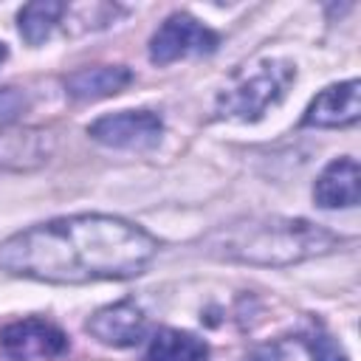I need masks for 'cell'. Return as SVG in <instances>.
Here are the masks:
<instances>
[{"label":"cell","mask_w":361,"mask_h":361,"mask_svg":"<svg viewBox=\"0 0 361 361\" xmlns=\"http://www.w3.org/2000/svg\"><path fill=\"white\" fill-rule=\"evenodd\" d=\"M158 240L113 214H73L23 228L0 243V271L51 285L138 276Z\"/></svg>","instance_id":"6da1fadb"},{"label":"cell","mask_w":361,"mask_h":361,"mask_svg":"<svg viewBox=\"0 0 361 361\" xmlns=\"http://www.w3.org/2000/svg\"><path fill=\"white\" fill-rule=\"evenodd\" d=\"M305 344H307L313 361H347V355H344V350L338 347V341H336L330 333H324L322 327L305 333Z\"/></svg>","instance_id":"5bb4252c"},{"label":"cell","mask_w":361,"mask_h":361,"mask_svg":"<svg viewBox=\"0 0 361 361\" xmlns=\"http://www.w3.org/2000/svg\"><path fill=\"white\" fill-rule=\"evenodd\" d=\"M71 347L62 327L48 319H20L0 330V353L8 361H54Z\"/></svg>","instance_id":"5b68a950"},{"label":"cell","mask_w":361,"mask_h":361,"mask_svg":"<svg viewBox=\"0 0 361 361\" xmlns=\"http://www.w3.org/2000/svg\"><path fill=\"white\" fill-rule=\"evenodd\" d=\"M248 361H282V353H279L276 347H262V350L251 353Z\"/></svg>","instance_id":"2e32d148"},{"label":"cell","mask_w":361,"mask_h":361,"mask_svg":"<svg viewBox=\"0 0 361 361\" xmlns=\"http://www.w3.org/2000/svg\"><path fill=\"white\" fill-rule=\"evenodd\" d=\"M51 155V138L45 130L23 127L0 133V166L8 169H31Z\"/></svg>","instance_id":"8fae6325"},{"label":"cell","mask_w":361,"mask_h":361,"mask_svg":"<svg viewBox=\"0 0 361 361\" xmlns=\"http://www.w3.org/2000/svg\"><path fill=\"white\" fill-rule=\"evenodd\" d=\"M130 82H133V73L124 65H93V68L73 71L65 79V87H68V96L76 102H99L121 93Z\"/></svg>","instance_id":"30bf717a"},{"label":"cell","mask_w":361,"mask_h":361,"mask_svg":"<svg viewBox=\"0 0 361 361\" xmlns=\"http://www.w3.org/2000/svg\"><path fill=\"white\" fill-rule=\"evenodd\" d=\"M217 42H220V37L209 25H203L200 20H195L186 11H175L152 34L149 59L155 65H169V62H178L183 56L212 54L217 48Z\"/></svg>","instance_id":"277c9868"},{"label":"cell","mask_w":361,"mask_h":361,"mask_svg":"<svg viewBox=\"0 0 361 361\" xmlns=\"http://www.w3.org/2000/svg\"><path fill=\"white\" fill-rule=\"evenodd\" d=\"M361 116V85L358 79H347L324 87L305 110V127H347Z\"/></svg>","instance_id":"ba28073f"},{"label":"cell","mask_w":361,"mask_h":361,"mask_svg":"<svg viewBox=\"0 0 361 361\" xmlns=\"http://www.w3.org/2000/svg\"><path fill=\"white\" fill-rule=\"evenodd\" d=\"M296 82V65L288 59H259L234 73V79L220 90L214 113L220 118L257 121L271 107H276L290 85Z\"/></svg>","instance_id":"3957f363"},{"label":"cell","mask_w":361,"mask_h":361,"mask_svg":"<svg viewBox=\"0 0 361 361\" xmlns=\"http://www.w3.org/2000/svg\"><path fill=\"white\" fill-rule=\"evenodd\" d=\"M85 327L102 344H110V347H133V344H138L144 338L147 316H144V310L135 302L121 299V302H113V305L99 307L87 319Z\"/></svg>","instance_id":"52a82bcc"},{"label":"cell","mask_w":361,"mask_h":361,"mask_svg":"<svg viewBox=\"0 0 361 361\" xmlns=\"http://www.w3.org/2000/svg\"><path fill=\"white\" fill-rule=\"evenodd\" d=\"M200 245L217 259L282 268L330 254L341 237L302 217H243L217 226Z\"/></svg>","instance_id":"7a4b0ae2"},{"label":"cell","mask_w":361,"mask_h":361,"mask_svg":"<svg viewBox=\"0 0 361 361\" xmlns=\"http://www.w3.org/2000/svg\"><path fill=\"white\" fill-rule=\"evenodd\" d=\"M313 200L322 209H350L358 203V164L344 155L324 166L313 186Z\"/></svg>","instance_id":"9c48e42d"},{"label":"cell","mask_w":361,"mask_h":361,"mask_svg":"<svg viewBox=\"0 0 361 361\" xmlns=\"http://www.w3.org/2000/svg\"><path fill=\"white\" fill-rule=\"evenodd\" d=\"M6 56H8V51H6V45L0 42V65H3V59H6Z\"/></svg>","instance_id":"e0dca14e"},{"label":"cell","mask_w":361,"mask_h":361,"mask_svg":"<svg viewBox=\"0 0 361 361\" xmlns=\"http://www.w3.org/2000/svg\"><path fill=\"white\" fill-rule=\"evenodd\" d=\"M206 355L209 344L203 338L175 327H161L144 350V361H206Z\"/></svg>","instance_id":"7c38bea8"},{"label":"cell","mask_w":361,"mask_h":361,"mask_svg":"<svg viewBox=\"0 0 361 361\" xmlns=\"http://www.w3.org/2000/svg\"><path fill=\"white\" fill-rule=\"evenodd\" d=\"M65 14V6L62 3H54V0H39V3H28L20 8L17 14V25H20V34L28 45H39L51 37V31L56 28V23L62 20Z\"/></svg>","instance_id":"4fadbf2b"},{"label":"cell","mask_w":361,"mask_h":361,"mask_svg":"<svg viewBox=\"0 0 361 361\" xmlns=\"http://www.w3.org/2000/svg\"><path fill=\"white\" fill-rule=\"evenodd\" d=\"M87 135L104 147L116 149H149L164 135V121L152 110H121L96 118Z\"/></svg>","instance_id":"8992f818"},{"label":"cell","mask_w":361,"mask_h":361,"mask_svg":"<svg viewBox=\"0 0 361 361\" xmlns=\"http://www.w3.org/2000/svg\"><path fill=\"white\" fill-rule=\"evenodd\" d=\"M28 107V99L17 87H0V124L14 121Z\"/></svg>","instance_id":"9a60e30c"}]
</instances>
